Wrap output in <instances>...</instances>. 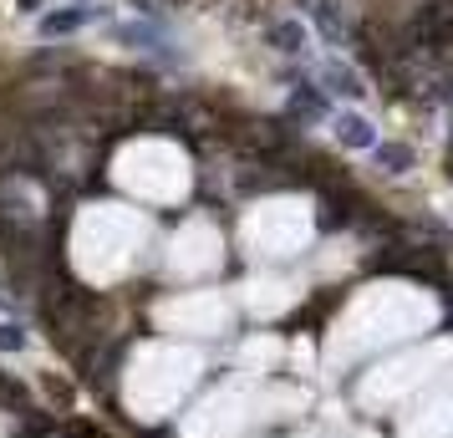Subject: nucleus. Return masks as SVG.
I'll return each mask as SVG.
<instances>
[{
	"mask_svg": "<svg viewBox=\"0 0 453 438\" xmlns=\"http://www.w3.org/2000/svg\"><path fill=\"white\" fill-rule=\"evenodd\" d=\"M443 357H449V347H428V352L397 357V362H388V367L367 373V382H362V403L377 408V403H397V397L428 388L433 382V362H443Z\"/></svg>",
	"mask_w": 453,
	"mask_h": 438,
	"instance_id": "4",
	"label": "nucleus"
},
{
	"mask_svg": "<svg viewBox=\"0 0 453 438\" xmlns=\"http://www.w3.org/2000/svg\"><path fill=\"white\" fill-rule=\"evenodd\" d=\"M118 42L123 46H164V36L153 26H118Z\"/></svg>",
	"mask_w": 453,
	"mask_h": 438,
	"instance_id": "13",
	"label": "nucleus"
},
{
	"mask_svg": "<svg viewBox=\"0 0 453 438\" xmlns=\"http://www.w3.org/2000/svg\"><path fill=\"white\" fill-rule=\"evenodd\" d=\"M336 138L351 143V148H372V143H377V138H372V127H367V118H357V112H347V118L336 123Z\"/></svg>",
	"mask_w": 453,
	"mask_h": 438,
	"instance_id": "10",
	"label": "nucleus"
},
{
	"mask_svg": "<svg viewBox=\"0 0 453 438\" xmlns=\"http://www.w3.org/2000/svg\"><path fill=\"white\" fill-rule=\"evenodd\" d=\"M138 5H143V11H153V5H158V0H138Z\"/></svg>",
	"mask_w": 453,
	"mask_h": 438,
	"instance_id": "15",
	"label": "nucleus"
},
{
	"mask_svg": "<svg viewBox=\"0 0 453 438\" xmlns=\"http://www.w3.org/2000/svg\"><path fill=\"white\" fill-rule=\"evenodd\" d=\"M321 92H316V87H296V92H290V112H301V118H316V112H321Z\"/></svg>",
	"mask_w": 453,
	"mask_h": 438,
	"instance_id": "12",
	"label": "nucleus"
},
{
	"mask_svg": "<svg viewBox=\"0 0 453 438\" xmlns=\"http://www.w3.org/2000/svg\"><path fill=\"white\" fill-rule=\"evenodd\" d=\"M311 438H326V434H311Z\"/></svg>",
	"mask_w": 453,
	"mask_h": 438,
	"instance_id": "17",
	"label": "nucleus"
},
{
	"mask_svg": "<svg viewBox=\"0 0 453 438\" xmlns=\"http://www.w3.org/2000/svg\"><path fill=\"white\" fill-rule=\"evenodd\" d=\"M194 377H199V357L184 352V347H148V352H138V362L123 377L127 413L143 418V423L173 413L179 397L194 388Z\"/></svg>",
	"mask_w": 453,
	"mask_h": 438,
	"instance_id": "1",
	"label": "nucleus"
},
{
	"mask_svg": "<svg viewBox=\"0 0 453 438\" xmlns=\"http://www.w3.org/2000/svg\"><path fill=\"white\" fill-rule=\"evenodd\" d=\"M377 164L388 168V173H403V168L412 164V148H403V143H382V148H377Z\"/></svg>",
	"mask_w": 453,
	"mask_h": 438,
	"instance_id": "11",
	"label": "nucleus"
},
{
	"mask_svg": "<svg viewBox=\"0 0 453 438\" xmlns=\"http://www.w3.org/2000/svg\"><path fill=\"white\" fill-rule=\"evenodd\" d=\"M21 347H26V332L16 321H5V327H0V352H21Z\"/></svg>",
	"mask_w": 453,
	"mask_h": 438,
	"instance_id": "14",
	"label": "nucleus"
},
{
	"mask_svg": "<svg viewBox=\"0 0 453 438\" xmlns=\"http://www.w3.org/2000/svg\"><path fill=\"white\" fill-rule=\"evenodd\" d=\"M260 397L250 393L245 382H229L219 393H209L194 413L184 418V438H240L245 423L255 418Z\"/></svg>",
	"mask_w": 453,
	"mask_h": 438,
	"instance_id": "3",
	"label": "nucleus"
},
{
	"mask_svg": "<svg viewBox=\"0 0 453 438\" xmlns=\"http://www.w3.org/2000/svg\"><path fill=\"white\" fill-rule=\"evenodd\" d=\"M270 46H275V51H286V57H296V51L306 46V26H301V21H275V26H270Z\"/></svg>",
	"mask_w": 453,
	"mask_h": 438,
	"instance_id": "8",
	"label": "nucleus"
},
{
	"mask_svg": "<svg viewBox=\"0 0 453 438\" xmlns=\"http://www.w3.org/2000/svg\"><path fill=\"white\" fill-rule=\"evenodd\" d=\"M158 321H168V327H179V332H225L229 311L219 306V301H204V296H188V301H173V306H164L158 311Z\"/></svg>",
	"mask_w": 453,
	"mask_h": 438,
	"instance_id": "6",
	"label": "nucleus"
},
{
	"mask_svg": "<svg viewBox=\"0 0 453 438\" xmlns=\"http://www.w3.org/2000/svg\"><path fill=\"white\" fill-rule=\"evenodd\" d=\"M21 5H26V11H31V5H42V0H21Z\"/></svg>",
	"mask_w": 453,
	"mask_h": 438,
	"instance_id": "16",
	"label": "nucleus"
},
{
	"mask_svg": "<svg viewBox=\"0 0 453 438\" xmlns=\"http://www.w3.org/2000/svg\"><path fill=\"white\" fill-rule=\"evenodd\" d=\"M392 311H357L347 316V327L336 332V357H357V352H372V347H382V342H397V336H408L418 321H428V306L423 301H412V296H397L392 291L388 301Z\"/></svg>",
	"mask_w": 453,
	"mask_h": 438,
	"instance_id": "2",
	"label": "nucleus"
},
{
	"mask_svg": "<svg viewBox=\"0 0 453 438\" xmlns=\"http://www.w3.org/2000/svg\"><path fill=\"white\" fill-rule=\"evenodd\" d=\"M77 5H82V0H77Z\"/></svg>",
	"mask_w": 453,
	"mask_h": 438,
	"instance_id": "18",
	"label": "nucleus"
},
{
	"mask_svg": "<svg viewBox=\"0 0 453 438\" xmlns=\"http://www.w3.org/2000/svg\"><path fill=\"white\" fill-rule=\"evenodd\" d=\"M403 438H453V373L428 388V397L418 403V413L408 418Z\"/></svg>",
	"mask_w": 453,
	"mask_h": 438,
	"instance_id": "5",
	"label": "nucleus"
},
{
	"mask_svg": "<svg viewBox=\"0 0 453 438\" xmlns=\"http://www.w3.org/2000/svg\"><path fill=\"white\" fill-rule=\"evenodd\" d=\"M87 21H97V5H66V11L42 16V36H72V31H82Z\"/></svg>",
	"mask_w": 453,
	"mask_h": 438,
	"instance_id": "7",
	"label": "nucleus"
},
{
	"mask_svg": "<svg viewBox=\"0 0 453 438\" xmlns=\"http://www.w3.org/2000/svg\"><path fill=\"white\" fill-rule=\"evenodd\" d=\"M321 82H326L331 92H342V97H362V77H357L351 66H336V62H331L326 72H321Z\"/></svg>",
	"mask_w": 453,
	"mask_h": 438,
	"instance_id": "9",
	"label": "nucleus"
}]
</instances>
